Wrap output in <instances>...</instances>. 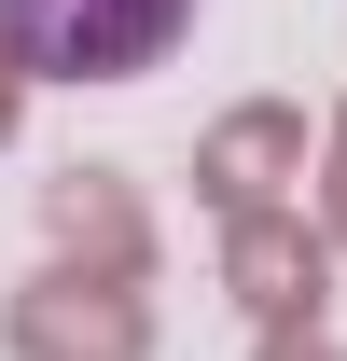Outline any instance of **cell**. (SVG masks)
I'll list each match as a JSON object with an SVG mask.
<instances>
[{
  "label": "cell",
  "mask_w": 347,
  "mask_h": 361,
  "mask_svg": "<svg viewBox=\"0 0 347 361\" xmlns=\"http://www.w3.org/2000/svg\"><path fill=\"white\" fill-rule=\"evenodd\" d=\"M195 0H0V56L42 70V84H126V70H167Z\"/></svg>",
  "instance_id": "1"
}]
</instances>
